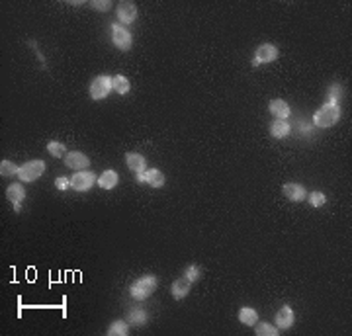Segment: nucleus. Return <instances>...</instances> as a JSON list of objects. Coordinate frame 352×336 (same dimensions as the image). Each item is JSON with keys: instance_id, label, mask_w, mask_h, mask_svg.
<instances>
[{"instance_id": "nucleus-1", "label": "nucleus", "mask_w": 352, "mask_h": 336, "mask_svg": "<svg viewBox=\"0 0 352 336\" xmlns=\"http://www.w3.org/2000/svg\"><path fill=\"white\" fill-rule=\"evenodd\" d=\"M157 289V278L153 274H147V276H141L137 282H133L131 285V297L137 299V301H145L147 297H151Z\"/></svg>"}, {"instance_id": "nucleus-2", "label": "nucleus", "mask_w": 352, "mask_h": 336, "mask_svg": "<svg viewBox=\"0 0 352 336\" xmlns=\"http://www.w3.org/2000/svg\"><path fill=\"white\" fill-rule=\"evenodd\" d=\"M340 118V109L337 104H331V102H327L323 108L319 109L315 116H313V123L317 125V127H333Z\"/></svg>"}, {"instance_id": "nucleus-3", "label": "nucleus", "mask_w": 352, "mask_h": 336, "mask_svg": "<svg viewBox=\"0 0 352 336\" xmlns=\"http://www.w3.org/2000/svg\"><path fill=\"white\" fill-rule=\"evenodd\" d=\"M43 170H45V162L43 161H29L20 166L18 176H20L22 182H33L43 174Z\"/></svg>"}, {"instance_id": "nucleus-4", "label": "nucleus", "mask_w": 352, "mask_h": 336, "mask_svg": "<svg viewBox=\"0 0 352 336\" xmlns=\"http://www.w3.org/2000/svg\"><path fill=\"white\" fill-rule=\"evenodd\" d=\"M112 90H114V84H112L110 77H98L90 84V96L94 100H104Z\"/></svg>"}, {"instance_id": "nucleus-5", "label": "nucleus", "mask_w": 352, "mask_h": 336, "mask_svg": "<svg viewBox=\"0 0 352 336\" xmlns=\"http://www.w3.org/2000/svg\"><path fill=\"white\" fill-rule=\"evenodd\" d=\"M112 41L120 51L131 49V33L122 26H112Z\"/></svg>"}, {"instance_id": "nucleus-6", "label": "nucleus", "mask_w": 352, "mask_h": 336, "mask_svg": "<svg viewBox=\"0 0 352 336\" xmlns=\"http://www.w3.org/2000/svg\"><path fill=\"white\" fill-rule=\"evenodd\" d=\"M94 182H96V178L92 172L79 170V172H75V176L71 178V188L77 190V192H86V190L92 188Z\"/></svg>"}, {"instance_id": "nucleus-7", "label": "nucleus", "mask_w": 352, "mask_h": 336, "mask_svg": "<svg viewBox=\"0 0 352 336\" xmlns=\"http://www.w3.org/2000/svg\"><path fill=\"white\" fill-rule=\"evenodd\" d=\"M276 59H278V49L272 43H264V45L258 47L257 57L253 59V65L258 67L260 63H270V61H276Z\"/></svg>"}, {"instance_id": "nucleus-8", "label": "nucleus", "mask_w": 352, "mask_h": 336, "mask_svg": "<svg viewBox=\"0 0 352 336\" xmlns=\"http://www.w3.org/2000/svg\"><path fill=\"white\" fill-rule=\"evenodd\" d=\"M118 18H120V22L123 24H131V22H135L137 18V6L133 2H120L118 4Z\"/></svg>"}, {"instance_id": "nucleus-9", "label": "nucleus", "mask_w": 352, "mask_h": 336, "mask_svg": "<svg viewBox=\"0 0 352 336\" xmlns=\"http://www.w3.org/2000/svg\"><path fill=\"white\" fill-rule=\"evenodd\" d=\"M88 157L81 153V151H73V153H68L67 159H65V164H67L68 168H73V170H81V168H86L88 166Z\"/></svg>"}, {"instance_id": "nucleus-10", "label": "nucleus", "mask_w": 352, "mask_h": 336, "mask_svg": "<svg viewBox=\"0 0 352 336\" xmlns=\"http://www.w3.org/2000/svg\"><path fill=\"white\" fill-rule=\"evenodd\" d=\"M6 198L14 203V209H16V211H20V209H22V205H20V203H22V200L26 198L24 186H22V184H12V186H8V190H6Z\"/></svg>"}, {"instance_id": "nucleus-11", "label": "nucleus", "mask_w": 352, "mask_h": 336, "mask_svg": "<svg viewBox=\"0 0 352 336\" xmlns=\"http://www.w3.org/2000/svg\"><path fill=\"white\" fill-rule=\"evenodd\" d=\"M284 196L290 202H301L305 200V188L301 184L290 182V184H284Z\"/></svg>"}, {"instance_id": "nucleus-12", "label": "nucleus", "mask_w": 352, "mask_h": 336, "mask_svg": "<svg viewBox=\"0 0 352 336\" xmlns=\"http://www.w3.org/2000/svg\"><path fill=\"white\" fill-rule=\"evenodd\" d=\"M292 324H294V311L286 305V307H282V309L276 313V326H278L280 330H286V328H290Z\"/></svg>"}, {"instance_id": "nucleus-13", "label": "nucleus", "mask_w": 352, "mask_h": 336, "mask_svg": "<svg viewBox=\"0 0 352 336\" xmlns=\"http://www.w3.org/2000/svg\"><path fill=\"white\" fill-rule=\"evenodd\" d=\"M125 162H127V168H129V170H133L135 174H139V172H145V159H143L139 153H127Z\"/></svg>"}, {"instance_id": "nucleus-14", "label": "nucleus", "mask_w": 352, "mask_h": 336, "mask_svg": "<svg viewBox=\"0 0 352 336\" xmlns=\"http://www.w3.org/2000/svg\"><path fill=\"white\" fill-rule=\"evenodd\" d=\"M190 285H192V282H190L186 276H184V278H178V280L172 283V297H174V299H184V297L188 295Z\"/></svg>"}, {"instance_id": "nucleus-15", "label": "nucleus", "mask_w": 352, "mask_h": 336, "mask_svg": "<svg viewBox=\"0 0 352 336\" xmlns=\"http://www.w3.org/2000/svg\"><path fill=\"white\" fill-rule=\"evenodd\" d=\"M125 319H127V324L141 326V324H145V321H147V313L143 309H139V307H131V309H127Z\"/></svg>"}, {"instance_id": "nucleus-16", "label": "nucleus", "mask_w": 352, "mask_h": 336, "mask_svg": "<svg viewBox=\"0 0 352 336\" xmlns=\"http://www.w3.org/2000/svg\"><path fill=\"white\" fill-rule=\"evenodd\" d=\"M98 186L102 190H112L118 186V172L114 170H104L98 178Z\"/></svg>"}, {"instance_id": "nucleus-17", "label": "nucleus", "mask_w": 352, "mask_h": 336, "mask_svg": "<svg viewBox=\"0 0 352 336\" xmlns=\"http://www.w3.org/2000/svg\"><path fill=\"white\" fill-rule=\"evenodd\" d=\"M270 111L272 116H276L278 120H288L290 118V106L286 104L284 100H272Z\"/></svg>"}, {"instance_id": "nucleus-18", "label": "nucleus", "mask_w": 352, "mask_h": 336, "mask_svg": "<svg viewBox=\"0 0 352 336\" xmlns=\"http://www.w3.org/2000/svg\"><path fill=\"white\" fill-rule=\"evenodd\" d=\"M239 321L247 326H255L258 323V313L253 307H243L239 311Z\"/></svg>"}, {"instance_id": "nucleus-19", "label": "nucleus", "mask_w": 352, "mask_h": 336, "mask_svg": "<svg viewBox=\"0 0 352 336\" xmlns=\"http://www.w3.org/2000/svg\"><path fill=\"white\" fill-rule=\"evenodd\" d=\"M272 135L276 137V139H284L290 135V123L286 120H278L272 123Z\"/></svg>"}, {"instance_id": "nucleus-20", "label": "nucleus", "mask_w": 352, "mask_h": 336, "mask_svg": "<svg viewBox=\"0 0 352 336\" xmlns=\"http://www.w3.org/2000/svg\"><path fill=\"white\" fill-rule=\"evenodd\" d=\"M145 182L153 188H161L164 184V176L161 170H147L145 172Z\"/></svg>"}, {"instance_id": "nucleus-21", "label": "nucleus", "mask_w": 352, "mask_h": 336, "mask_svg": "<svg viewBox=\"0 0 352 336\" xmlns=\"http://www.w3.org/2000/svg\"><path fill=\"white\" fill-rule=\"evenodd\" d=\"M112 84H114V90L118 92V94H125V92H129V81L122 77V74H118V77H114L112 79Z\"/></svg>"}, {"instance_id": "nucleus-22", "label": "nucleus", "mask_w": 352, "mask_h": 336, "mask_svg": "<svg viewBox=\"0 0 352 336\" xmlns=\"http://www.w3.org/2000/svg\"><path fill=\"white\" fill-rule=\"evenodd\" d=\"M127 321H116L112 323V326L108 328V334L110 336H125L127 334Z\"/></svg>"}, {"instance_id": "nucleus-23", "label": "nucleus", "mask_w": 352, "mask_h": 336, "mask_svg": "<svg viewBox=\"0 0 352 336\" xmlns=\"http://www.w3.org/2000/svg\"><path fill=\"white\" fill-rule=\"evenodd\" d=\"M278 332H280L278 326H272V324H268V323L257 324V334L258 336H276Z\"/></svg>"}, {"instance_id": "nucleus-24", "label": "nucleus", "mask_w": 352, "mask_h": 336, "mask_svg": "<svg viewBox=\"0 0 352 336\" xmlns=\"http://www.w3.org/2000/svg\"><path fill=\"white\" fill-rule=\"evenodd\" d=\"M18 166L14 164V162L10 161H2L0 162V174L2 176H14V174H18Z\"/></svg>"}, {"instance_id": "nucleus-25", "label": "nucleus", "mask_w": 352, "mask_h": 336, "mask_svg": "<svg viewBox=\"0 0 352 336\" xmlns=\"http://www.w3.org/2000/svg\"><path fill=\"white\" fill-rule=\"evenodd\" d=\"M47 151L53 155L55 159H59V157H63L65 153H67V148H65V145L63 143H57V141H51L49 145H47Z\"/></svg>"}, {"instance_id": "nucleus-26", "label": "nucleus", "mask_w": 352, "mask_h": 336, "mask_svg": "<svg viewBox=\"0 0 352 336\" xmlns=\"http://www.w3.org/2000/svg\"><path fill=\"white\" fill-rule=\"evenodd\" d=\"M325 194H321V192H311L309 194V203H311L313 207H321L323 203H325Z\"/></svg>"}, {"instance_id": "nucleus-27", "label": "nucleus", "mask_w": 352, "mask_h": 336, "mask_svg": "<svg viewBox=\"0 0 352 336\" xmlns=\"http://www.w3.org/2000/svg\"><path fill=\"white\" fill-rule=\"evenodd\" d=\"M184 276L188 278L190 282H198V280H200V276H202V272H200V268H198V266H188Z\"/></svg>"}, {"instance_id": "nucleus-28", "label": "nucleus", "mask_w": 352, "mask_h": 336, "mask_svg": "<svg viewBox=\"0 0 352 336\" xmlns=\"http://www.w3.org/2000/svg\"><path fill=\"white\" fill-rule=\"evenodd\" d=\"M340 94H342L340 86H337V84L331 86V88H329V102H331V104H337V100L340 98Z\"/></svg>"}, {"instance_id": "nucleus-29", "label": "nucleus", "mask_w": 352, "mask_h": 336, "mask_svg": "<svg viewBox=\"0 0 352 336\" xmlns=\"http://www.w3.org/2000/svg\"><path fill=\"white\" fill-rule=\"evenodd\" d=\"M55 186H57V190H67L71 186V180H67V178H57L55 180Z\"/></svg>"}, {"instance_id": "nucleus-30", "label": "nucleus", "mask_w": 352, "mask_h": 336, "mask_svg": "<svg viewBox=\"0 0 352 336\" xmlns=\"http://www.w3.org/2000/svg\"><path fill=\"white\" fill-rule=\"evenodd\" d=\"M92 6H94V8H98V10H108L110 2H92Z\"/></svg>"}]
</instances>
